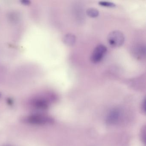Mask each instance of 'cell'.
Masks as SVG:
<instances>
[{
    "label": "cell",
    "instance_id": "8",
    "mask_svg": "<svg viewBox=\"0 0 146 146\" xmlns=\"http://www.w3.org/2000/svg\"><path fill=\"white\" fill-rule=\"evenodd\" d=\"M87 15L91 18H96L99 16V11L94 8H89L86 11Z\"/></svg>",
    "mask_w": 146,
    "mask_h": 146
},
{
    "label": "cell",
    "instance_id": "1",
    "mask_svg": "<svg viewBox=\"0 0 146 146\" xmlns=\"http://www.w3.org/2000/svg\"><path fill=\"white\" fill-rule=\"evenodd\" d=\"M21 120L25 123L33 125H45L52 123L54 121L53 119L49 116L40 113L24 116Z\"/></svg>",
    "mask_w": 146,
    "mask_h": 146
},
{
    "label": "cell",
    "instance_id": "10",
    "mask_svg": "<svg viewBox=\"0 0 146 146\" xmlns=\"http://www.w3.org/2000/svg\"></svg>",
    "mask_w": 146,
    "mask_h": 146
},
{
    "label": "cell",
    "instance_id": "2",
    "mask_svg": "<svg viewBox=\"0 0 146 146\" xmlns=\"http://www.w3.org/2000/svg\"><path fill=\"white\" fill-rule=\"evenodd\" d=\"M108 42L111 46L117 48L123 45L125 41L123 34L119 31H113L108 34Z\"/></svg>",
    "mask_w": 146,
    "mask_h": 146
},
{
    "label": "cell",
    "instance_id": "7",
    "mask_svg": "<svg viewBox=\"0 0 146 146\" xmlns=\"http://www.w3.org/2000/svg\"><path fill=\"white\" fill-rule=\"evenodd\" d=\"M118 111H119L115 110L111 113L108 118L109 122L115 123V122H117L119 116V112Z\"/></svg>",
    "mask_w": 146,
    "mask_h": 146
},
{
    "label": "cell",
    "instance_id": "9",
    "mask_svg": "<svg viewBox=\"0 0 146 146\" xmlns=\"http://www.w3.org/2000/svg\"><path fill=\"white\" fill-rule=\"evenodd\" d=\"M99 4L101 6L106 7L113 8L116 7V5L114 3L109 1H101L99 2Z\"/></svg>",
    "mask_w": 146,
    "mask_h": 146
},
{
    "label": "cell",
    "instance_id": "5",
    "mask_svg": "<svg viewBox=\"0 0 146 146\" xmlns=\"http://www.w3.org/2000/svg\"><path fill=\"white\" fill-rule=\"evenodd\" d=\"M63 41L67 46H73L76 42V36L73 34H66L63 38Z\"/></svg>",
    "mask_w": 146,
    "mask_h": 146
},
{
    "label": "cell",
    "instance_id": "3",
    "mask_svg": "<svg viewBox=\"0 0 146 146\" xmlns=\"http://www.w3.org/2000/svg\"><path fill=\"white\" fill-rule=\"evenodd\" d=\"M107 52L106 47L102 44L96 46L90 56V61L94 64H97L100 62Z\"/></svg>",
    "mask_w": 146,
    "mask_h": 146
},
{
    "label": "cell",
    "instance_id": "6",
    "mask_svg": "<svg viewBox=\"0 0 146 146\" xmlns=\"http://www.w3.org/2000/svg\"><path fill=\"white\" fill-rule=\"evenodd\" d=\"M135 56L138 58H141L143 57V55H145V46H137L136 47L135 49Z\"/></svg>",
    "mask_w": 146,
    "mask_h": 146
},
{
    "label": "cell",
    "instance_id": "4",
    "mask_svg": "<svg viewBox=\"0 0 146 146\" xmlns=\"http://www.w3.org/2000/svg\"><path fill=\"white\" fill-rule=\"evenodd\" d=\"M30 106L33 109L36 110H46L48 108V102L43 98H36L30 102Z\"/></svg>",
    "mask_w": 146,
    "mask_h": 146
}]
</instances>
